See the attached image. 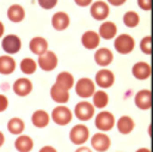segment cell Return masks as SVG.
Returning a JSON list of instances; mask_svg holds the SVG:
<instances>
[{
	"instance_id": "1",
	"label": "cell",
	"mask_w": 153,
	"mask_h": 152,
	"mask_svg": "<svg viewBox=\"0 0 153 152\" xmlns=\"http://www.w3.org/2000/svg\"><path fill=\"white\" fill-rule=\"evenodd\" d=\"M115 50L121 55H128L131 53L135 47V41L134 38L130 36V34H119L118 37L115 38L114 41Z\"/></svg>"
},
{
	"instance_id": "2",
	"label": "cell",
	"mask_w": 153,
	"mask_h": 152,
	"mask_svg": "<svg viewBox=\"0 0 153 152\" xmlns=\"http://www.w3.org/2000/svg\"><path fill=\"white\" fill-rule=\"evenodd\" d=\"M88 137H90V130L85 124H76L69 132V140L78 146L84 145L88 140Z\"/></svg>"
},
{
	"instance_id": "3",
	"label": "cell",
	"mask_w": 153,
	"mask_h": 152,
	"mask_svg": "<svg viewBox=\"0 0 153 152\" xmlns=\"http://www.w3.org/2000/svg\"><path fill=\"white\" fill-rule=\"evenodd\" d=\"M94 92H96V84H94V81H93L91 78L84 77V78H79V80L76 81L75 93L79 96V97H82V99H88V97L93 96Z\"/></svg>"
},
{
	"instance_id": "4",
	"label": "cell",
	"mask_w": 153,
	"mask_h": 152,
	"mask_svg": "<svg viewBox=\"0 0 153 152\" xmlns=\"http://www.w3.org/2000/svg\"><path fill=\"white\" fill-rule=\"evenodd\" d=\"M50 118L56 123L57 126H66V124H69L71 120H72V112H71V109H69L68 106L59 105V106H56V108L52 111Z\"/></svg>"
},
{
	"instance_id": "5",
	"label": "cell",
	"mask_w": 153,
	"mask_h": 152,
	"mask_svg": "<svg viewBox=\"0 0 153 152\" xmlns=\"http://www.w3.org/2000/svg\"><path fill=\"white\" fill-rule=\"evenodd\" d=\"M94 126L100 130V132H109L112 130L115 126V117L112 112H108V111H102L96 115V121Z\"/></svg>"
},
{
	"instance_id": "6",
	"label": "cell",
	"mask_w": 153,
	"mask_h": 152,
	"mask_svg": "<svg viewBox=\"0 0 153 152\" xmlns=\"http://www.w3.org/2000/svg\"><path fill=\"white\" fill-rule=\"evenodd\" d=\"M74 114L79 121H88L94 117V106H93V103H90L87 100H82V102L75 105Z\"/></svg>"
},
{
	"instance_id": "7",
	"label": "cell",
	"mask_w": 153,
	"mask_h": 152,
	"mask_svg": "<svg viewBox=\"0 0 153 152\" xmlns=\"http://www.w3.org/2000/svg\"><path fill=\"white\" fill-rule=\"evenodd\" d=\"M111 13V7L106 1L103 0H99V1H94L91 3L90 6V15L96 19V21H105V19L109 16Z\"/></svg>"
},
{
	"instance_id": "8",
	"label": "cell",
	"mask_w": 153,
	"mask_h": 152,
	"mask_svg": "<svg viewBox=\"0 0 153 152\" xmlns=\"http://www.w3.org/2000/svg\"><path fill=\"white\" fill-rule=\"evenodd\" d=\"M21 46H22L21 38L18 36H15V34H7L1 40V47H3L4 53H7V55L18 53L19 50H21Z\"/></svg>"
},
{
	"instance_id": "9",
	"label": "cell",
	"mask_w": 153,
	"mask_h": 152,
	"mask_svg": "<svg viewBox=\"0 0 153 152\" xmlns=\"http://www.w3.org/2000/svg\"><path fill=\"white\" fill-rule=\"evenodd\" d=\"M37 65L43 71H53L57 67V56L55 52H44L43 55H40L37 59Z\"/></svg>"
},
{
	"instance_id": "10",
	"label": "cell",
	"mask_w": 153,
	"mask_h": 152,
	"mask_svg": "<svg viewBox=\"0 0 153 152\" xmlns=\"http://www.w3.org/2000/svg\"><path fill=\"white\" fill-rule=\"evenodd\" d=\"M96 84L100 87V89H109L111 86H114L115 83V76L114 73L108 68H102L96 73V78H94Z\"/></svg>"
},
{
	"instance_id": "11",
	"label": "cell",
	"mask_w": 153,
	"mask_h": 152,
	"mask_svg": "<svg viewBox=\"0 0 153 152\" xmlns=\"http://www.w3.org/2000/svg\"><path fill=\"white\" fill-rule=\"evenodd\" d=\"M91 148L97 152H106L111 148V137L105 134V132L96 133L91 136Z\"/></svg>"
},
{
	"instance_id": "12",
	"label": "cell",
	"mask_w": 153,
	"mask_h": 152,
	"mask_svg": "<svg viewBox=\"0 0 153 152\" xmlns=\"http://www.w3.org/2000/svg\"><path fill=\"white\" fill-rule=\"evenodd\" d=\"M135 106L141 111H147L152 106V92L149 89H143L140 92H137V95L134 97Z\"/></svg>"
},
{
	"instance_id": "13",
	"label": "cell",
	"mask_w": 153,
	"mask_h": 152,
	"mask_svg": "<svg viewBox=\"0 0 153 152\" xmlns=\"http://www.w3.org/2000/svg\"><path fill=\"white\" fill-rule=\"evenodd\" d=\"M13 92H15L16 96H21V97L28 96L33 92V83H31V80L30 78H25V77L18 78L13 83Z\"/></svg>"
},
{
	"instance_id": "14",
	"label": "cell",
	"mask_w": 153,
	"mask_h": 152,
	"mask_svg": "<svg viewBox=\"0 0 153 152\" xmlns=\"http://www.w3.org/2000/svg\"><path fill=\"white\" fill-rule=\"evenodd\" d=\"M94 61H96V64H97L99 67L106 68L108 65L112 64V61H114V53H112L108 47H100V49L96 50Z\"/></svg>"
},
{
	"instance_id": "15",
	"label": "cell",
	"mask_w": 153,
	"mask_h": 152,
	"mask_svg": "<svg viewBox=\"0 0 153 152\" xmlns=\"http://www.w3.org/2000/svg\"><path fill=\"white\" fill-rule=\"evenodd\" d=\"M81 44H82L85 49H88V50L97 49L99 44H100V37H99V34H97L96 31L88 30V31H85V33L81 36Z\"/></svg>"
},
{
	"instance_id": "16",
	"label": "cell",
	"mask_w": 153,
	"mask_h": 152,
	"mask_svg": "<svg viewBox=\"0 0 153 152\" xmlns=\"http://www.w3.org/2000/svg\"><path fill=\"white\" fill-rule=\"evenodd\" d=\"M116 33H118V28L115 25V22L112 21H105L100 28H99V37L105 38V40H112V38L116 37Z\"/></svg>"
},
{
	"instance_id": "17",
	"label": "cell",
	"mask_w": 153,
	"mask_h": 152,
	"mask_svg": "<svg viewBox=\"0 0 153 152\" xmlns=\"http://www.w3.org/2000/svg\"><path fill=\"white\" fill-rule=\"evenodd\" d=\"M71 24V19L68 16L66 12H56L53 16H52V25L53 28L57 30V31H63L69 27Z\"/></svg>"
},
{
	"instance_id": "18",
	"label": "cell",
	"mask_w": 153,
	"mask_h": 152,
	"mask_svg": "<svg viewBox=\"0 0 153 152\" xmlns=\"http://www.w3.org/2000/svg\"><path fill=\"white\" fill-rule=\"evenodd\" d=\"M30 50L34 53V55H43L44 52L49 50V43L44 37H33L30 41Z\"/></svg>"
},
{
	"instance_id": "19",
	"label": "cell",
	"mask_w": 153,
	"mask_h": 152,
	"mask_svg": "<svg viewBox=\"0 0 153 152\" xmlns=\"http://www.w3.org/2000/svg\"><path fill=\"white\" fill-rule=\"evenodd\" d=\"M152 74V68L147 62H137L133 65V76L137 80H147Z\"/></svg>"
},
{
	"instance_id": "20",
	"label": "cell",
	"mask_w": 153,
	"mask_h": 152,
	"mask_svg": "<svg viewBox=\"0 0 153 152\" xmlns=\"http://www.w3.org/2000/svg\"><path fill=\"white\" fill-rule=\"evenodd\" d=\"M15 148L18 152H31L34 148V140L27 134H18L15 140Z\"/></svg>"
},
{
	"instance_id": "21",
	"label": "cell",
	"mask_w": 153,
	"mask_h": 152,
	"mask_svg": "<svg viewBox=\"0 0 153 152\" xmlns=\"http://www.w3.org/2000/svg\"><path fill=\"white\" fill-rule=\"evenodd\" d=\"M115 126L118 127V132L121 134H130L134 130V120L128 115H122L119 117V120L115 123Z\"/></svg>"
},
{
	"instance_id": "22",
	"label": "cell",
	"mask_w": 153,
	"mask_h": 152,
	"mask_svg": "<svg viewBox=\"0 0 153 152\" xmlns=\"http://www.w3.org/2000/svg\"><path fill=\"white\" fill-rule=\"evenodd\" d=\"M16 70V62L10 55H3L0 56V74L9 76Z\"/></svg>"
},
{
	"instance_id": "23",
	"label": "cell",
	"mask_w": 153,
	"mask_h": 152,
	"mask_svg": "<svg viewBox=\"0 0 153 152\" xmlns=\"http://www.w3.org/2000/svg\"><path fill=\"white\" fill-rule=\"evenodd\" d=\"M55 84H56L57 87L65 89V90L69 92V89H72V86H74V76H72L71 73H68V71L59 73V74L56 76Z\"/></svg>"
},
{
	"instance_id": "24",
	"label": "cell",
	"mask_w": 153,
	"mask_h": 152,
	"mask_svg": "<svg viewBox=\"0 0 153 152\" xmlns=\"http://www.w3.org/2000/svg\"><path fill=\"white\" fill-rule=\"evenodd\" d=\"M50 97H52L56 103L63 105V103H66V102L69 100V92L65 90V89L57 87L56 84H53V86L50 87Z\"/></svg>"
},
{
	"instance_id": "25",
	"label": "cell",
	"mask_w": 153,
	"mask_h": 152,
	"mask_svg": "<svg viewBox=\"0 0 153 152\" xmlns=\"http://www.w3.org/2000/svg\"><path fill=\"white\" fill-rule=\"evenodd\" d=\"M31 121H33V124L37 129H44L49 124V121H50V115L47 114L46 111H43V109H37L34 114L31 115Z\"/></svg>"
},
{
	"instance_id": "26",
	"label": "cell",
	"mask_w": 153,
	"mask_h": 152,
	"mask_svg": "<svg viewBox=\"0 0 153 152\" xmlns=\"http://www.w3.org/2000/svg\"><path fill=\"white\" fill-rule=\"evenodd\" d=\"M7 18H9V21H12L15 24L22 22L24 18H25V9L21 4H12L7 9Z\"/></svg>"
},
{
	"instance_id": "27",
	"label": "cell",
	"mask_w": 153,
	"mask_h": 152,
	"mask_svg": "<svg viewBox=\"0 0 153 152\" xmlns=\"http://www.w3.org/2000/svg\"><path fill=\"white\" fill-rule=\"evenodd\" d=\"M91 97H93V106L99 108V109L106 108L108 103H109V96L105 90H96Z\"/></svg>"
},
{
	"instance_id": "28",
	"label": "cell",
	"mask_w": 153,
	"mask_h": 152,
	"mask_svg": "<svg viewBox=\"0 0 153 152\" xmlns=\"http://www.w3.org/2000/svg\"><path fill=\"white\" fill-rule=\"evenodd\" d=\"M25 129V123L19 118V117H13L7 121V130L9 133L13 134V136H18V134H22Z\"/></svg>"
},
{
	"instance_id": "29",
	"label": "cell",
	"mask_w": 153,
	"mask_h": 152,
	"mask_svg": "<svg viewBox=\"0 0 153 152\" xmlns=\"http://www.w3.org/2000/svg\"><path fill=\"white\" fill-rule=\"evenodd\" d=\"M37 70V62L31 58H24L21 61V71L25 74V76H31L34 74Z\"/></svg>"
},
{
	"instance_id": "30",
	"label": "cell",
	"mask_w": 153,
	"mask_h": 152,
	"mask_svg": "<svg viewBox=\"0 0 153 152\" xmlns=\"http://www.w3.org/2000/svg\"><path fill=\"white\" fill-rule=\"evenodd\" d=\"M122 19H124L125 27H128V28H135V27L140 24V16H138V13L134 12V10L125 12V15H124Z\"/></svg>"
},
{
	"instance_id": "31",
	"label": "cell",
	"mask_w": 153,
	"mask_h": 152,
	"mask_svg": "<svg viewBox=\"0 0 153 152\" xmlns=\"http://www.w3.org/2000/svg\"><path fill=\"white\" fill-rule=\"evenodd\" d=\"M140 49L144 55H150L152 53V37L150 36H146V37L141 38L140 41Z\"/></svg>"
},
{
	"instance_id": "32",
	"label": "cell",
	"mask_w": 153,
	"mask_h": 152,
	"mask_svg": "<svg viewBox=\"0 0 153 152\" xmlns=\"http://www.w3.org/2000/svg\"><path fill=\"white\" fill-rule=\"evenodd\" d=\"M37 1H38V4H40L43 9H46V10L53 9L57 4V0H37Z\"/></svg>"
},
{
	"instance_id": "33",
	"label": "cell",
	"mask_w": 153,
	"mask_h": 152,
	"mask_svg": "<svg viewBox=\"0 0 153 152\" xmlns=\"http://www.w3.org/2000/svg\"><path fill=\"white\" fill-rule=\"evenodd\" d=\"M137 4H138L140 9L147 10V12L152 9V0H137Z\"/></svg>"
},
{
	"instance_id": "34",
	"label": "cell",
	"mask_w": 153,
	"mask_h": 152,
	"mask_svg": "<svg viewBox=\"0 0 153 152\" xmlns=\"http://www.w3.org/2000/svg\"><path fill=\"white\" fill-rule=\"evenodd\" d=\"M7 106H9V100H7V97H6L4 95H0V112L6 111Z\"/></svg>"
},
{
	"instance_id": "35",
	"label": "cell",
	"mask_w": 153,
	"mask_h": 152,
	"mask_svg": "<svg viewBox=\"0 0 153 152\" xmlns=\"http://www.w3.org/2000/svg\"><path fill=\"white\" fill-rule=\"evenodd\" d=\"M78 6H81V7H85V6H90L91 3H93V0H74Z\"/></svg>"
},
{
	"instance_id": "36",
	"label": "cell",
	"mask_w": 153,
	"mask_h": 152,
	"mask_svg": "<svg viewBox=\"0 0 153 152\" xmlns=\"http://www.w3.org/2000/svg\"><path fill=\"white\" fill-rule=\"evenodd\" d=\"M127 0H108V4L111 6H122Z\"/></svg>"
},
{
	"instance_id": "37",
	"label": "cell",
	"mask_w": 153,
	"mask_h": 152,
	"mask_svg": "<svg viewBox=\"0 0 153 152\" xmlns=\"http://www.w3.org/2000/svg\"><path fill=\"white\" fill-rule=\"evenodd\" d=\"M38 152H57V151L53 148V146H43Z\"/></svg>"
},
{
	"instance_id": "38",
	"label": "cell",
	"mask_w": 153,
	"mask_h": 152,
	"mask_svg": "<svg viewBox=\"0 0 153 152\" xmlns=\"http://www.w3.org/2000/svg\"><path fill=\"white\" fill-rule=\"evenodd\" d=\"M75 152H93L90 148H85V146H81V148H78Z\"/></svg>"
},
{
	"instance_id": "39",
	"label": "cell",
	"mask_w": 153,
	"mask_h": 152,
	"mask_svg": "<svg viewBox=\"0 0 153 152\" xmlns=\"http://www.w3.org/2000/svg\"><path fill=\"white\" fill-rule=\"evenodd\" d=\"M3 34H4V25L0 22V38H1V36H3Z\"/></svg>"
},
{
	"instance_id": "40",
	"label": "cell",
	"mask_w": 153,
	"mask_h": 152,
	"mask_svg": "<svg viewBox=\"0 0 153 152\" xmlns=\"http://www.w3.org/2000/svg\"><path fill=\"white\" fill-rule=\"evenodd\" d=\"M4 143V134L0 132V148H1V145Z\"/></svg>"
},
{
	"instance_id": "41",
	"label": "cell",
	"mask_w": 153,
	"mask_h": 152,
	"mask_svg": "<svg viewBox=\"0 0 153 152\" xmlns=\"http://www.w3.org/2000/svg\"><path fill=\"white\" fill-rule=\"evenodd\" d=\"M135 152H152L149 148H140V149H137Z\"/></svg>"
}]
</instances>
